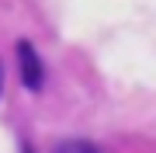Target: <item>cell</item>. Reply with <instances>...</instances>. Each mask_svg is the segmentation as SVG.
<instances>
[{"mask_svg":"<svg viewBox=\"0 0 156 153\" xmlns=\"http://www.w3.org/2000/svg\"><path fill=\"white\" fill-rule=\"evenodd\" d=\"M17 66H21V84L28 91H42L45 84V66H42V56L35 52V46L28 38L17 42Z\"/></svg>","mask_w":156,"mask_h":153,"instance_id":"1","label":"cell"},{"mask_svg":"<svg viewBox=\"0 0 156 153\" xmlns=\"http://www.w3.org/2000/svg\"><path fill=\"white\" fill-rule=\"evenodd\" d=\"M0 94H4V66H0Z\"/></svg>","mask_w":156,"mask_h":153,"instance_id":"3","label":"cell"},{"mask_svg":"<svg viewBox=\"0 0 156 153\" xmlns=\"http://www.w3.org/2000/svg\"><path fill=\"white\" fill-rule=\"evenodd\" d=\"M52 153H101L94 143H87V139H62Z\"/></svg>","mask_w":156,"mask_h":153,"instance_id":"2","label":"cell"}]
</instances>
